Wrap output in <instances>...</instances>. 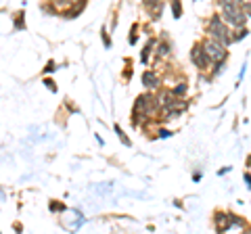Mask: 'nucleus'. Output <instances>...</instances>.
I'll return each instance as SVG.
<instances>
[{"label": "nucleus", "mask_w": 251, "mask_h": 234, "mask_svg": "<svg viewBox=\"0 0 251 234\" xmlns=\"http://www.w3.org/2000/svg\"><path fill=\"white\" fill-rule=\"evenodd\" d=\"M220 19H222L226 25L230 27H237V29H243L245 27V21H247V15L243 11V4L241 2H220Z\"/></svg>", "instance_id": "obj_1"}, {"label": "nucleus", "mask_w": 251, "mask_h": 234, "mask_svg": "<svg viewBox=\"0 0 251 234\" xmlns=\"http://www.w3.org/2000/svg\"><path fill=\"white\" fill-rule=\"evenodd\" d=\"M207 36H209V40H216V42H220V44H230L232 40H230V29H228V25L220 19V15H214V17L209 19V23H207Z\"/></svg>", "instance_id": "obj_2"}, {"label": "nucleus", "mask_w": 251, "mask_h": 234, "mask_svg": "<svg viewBox=\"0 0 251 234\" xmlns=\"http://www.w3.org/2000/svg\"><path fill=\"white\" fill-rule=\"evenodd\" d=\"M201 48H203V52H205V57H207L209 63L222 65L226 61V48L220 42H216V40H209V38H207V40H203Z\"/></svg>", "instance_id": "obj_3"}, {"label": "nucleus", "mask_w": 251, "mask_h": 234, "mask_svg": "<svg viewBox=\"0 0 251 234\" xmlns=\"http://www.w3.org/2000/svg\"><path fill=\"white\" fill-rule=\"evenodd\" d=\"M159 111V107H157V98L153 94H140L136 98V105H134V117H138L143 113V119L149 115H153Z\"/></svg>", "instance_id": "obj_4"}, {"label": "nucleus", "mask_w": 251, "mask_h": 234, "mask_svg": "<svg viewBox=\"0 0 251 234\" xmlns=\"http://www.w3.org/2000/svg\"><path fill=\"white\" fill-rule=\"evenodd\" d=\"M191 59H193V63L197 65L199 69H205V67H207L209 61H207L205 52H203V48H201V42L193 46V50H191Z\"/></svg>", "instance_id": "obj_5"}, {"label": "nucleus", "mask_w": 251, "mask_h": 234, "mask_svg": "<svg viewBox=\"0 0 251 234\" xmlns=\"http://www.w3.org/2000/svg\"><path fill=\"white\" fill-rule=\"evenodd\" d=\"M216 230H218V234H224L226 230L232 226V222H230V215L228 213H222V211H218L216 213Z\"/></svg>", "instance_id": "obj_6"}, {"label": "nucleus", "mask_w": 251, "mask_h": 234, "mask_svg": "<svg viewBox=\"0 0 251 234\" xmlns=\"http://www.w3.org/2000/svg\"><path fill=\"white\" fill-rule=\"evenodd\" d=\"M143 84L147 86V88H159V75H157L155 71H151V69H147V71L143 73Z\"/></svg>", "instance_id": "obj_7"}, {"label": "nucleus", "mask_w": 251, "mask_h": 234, "mask_svg": "<svg viewBox=\"0 0 251 234\" xmlns=\"http://www.w3.org/2000/svg\"><path fill=\"white\" fill-rule=\"evenodd\" d=\"M168 54H170V46L166 42H161L157 46V57H168Z\"/></svg>", "instance_id": "obj_8"}, {"label": "nucleus", "mask_w": 251, "mask_h": 234, "mask_svg": "<svg viewBox=\"0 0 251 234\" xmlns=\"http://www.w3.org/2000/svg\"><path fill=\"white\" fill-rule=\"evenodd\" d=\"M145 6H147V9H149V11H153V13H159V15H161V9H163V6H161V2H159V4H153V2H147Z\"/></svg>", "instance_id": "obj_9"}, {"label": "nucleus", "mask_w": 251, "mask_h": 234, "mask_svg": "<svg viewBox=\"0 0 251 234\" xmlns=\"http://www.w3.org/2000/svg\"><path fill=\"white\" fill-rule=\"evenodd\" d=\"M172 13H174V17L178 19L180 15H182V6H180V2H174L172 4Z\"/></svg>", "instance_id": "obj_10"}, {"label": "nucleus", "mask_w": 251, "mask_h": 234, "mask_svg": "<svg viewBox=\"0 0 251 234\" xmlns=\"http://www.w3.org/2000/svg\"><path fill=\"white\" fill-rule=\"evenodd\" d=\"M249 32H247V29L245 27H243V29H239V32L237 34H234V38H232V42H237V40H241V38H245Z\"/></svg>", "instance_id": "obj_11"}, {"label": "nucleus", "mask_w": 251, "mask_h": 234, "mask_svg": "<svg viewBox=\"0 0 251 234\" xmlns=\"http://www.w3.org/2000/svg\"><path fill=\"white\" fill-rule=\"evenodd\" d=\"M184 92H186V84H178V88L174 90V94L178 96V94H184Z\"/></svg>", "instance_id": "obj_12"}, {"label": "nucleus", "mask_w": 251, "mask_h": 234, "mask_svg": "<svg viewBox=\"0 0 251 234\" xmlns=\"http://www.w3.org/2000/svg\"><path fill=\"white\" fill-rule=\"evenodd\" d=\"M243 11H245V15H247V17H251V2L243 4Z\"/></svg>", "instance_id": "obj_13"}, {"label": "nucleus", "mask_w": 251, "mask_h": 234, "mask_svg": "<svg viewBox=\"0 0 251 234\" xmlns=\"http://www.w3.org/2000/svg\"><path fill=\"white\" fill-rule=\"evenodd\" d=\"M103 42L105 46H111V40H107V29H103Z\"/></svg>", "instance_id": "obj_14"}, {"label": "nucleus", "mask_w": 251, "mask_h": 234, "mask_svg": "<svg viewBox=\"0 0 251 234\" xmlns=\"http://www.w3.org/2000/svg\"><path fill=\"white\" fill-rule=\"evenodd\" d=\"M245 180H247V182H249V186H251V176H249V174H245Z\"/></svg>", "instance_id": "obj_15"}, {"label": "nucleus", "mask_w": 251, "mask_h": 234, "mask_svg": "<svg viewBox=\"0 0 251 234\" xmlns=\"http://www.w3.org/2000/svg\"><path fill=\"white\" fill-rule=\"evenodd\" d=\"M245 234H251V230H247V232H245Z\"/></svg>", "instance_id": "obj_16"}, {"label": "nucleus", "mask_w": 251, "mask_h": 234, "mask_svg": "<svg viewBox=\"0 0 251 234\" xmlns=\"http://www.w3.org/2000/svg\"><path fill=\"white\" fill-rule=\"evenodd\" d=\"M249 165H251V157H249Z\"/></svg>", "instance_id": "obj_17"}]
</instances>
